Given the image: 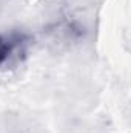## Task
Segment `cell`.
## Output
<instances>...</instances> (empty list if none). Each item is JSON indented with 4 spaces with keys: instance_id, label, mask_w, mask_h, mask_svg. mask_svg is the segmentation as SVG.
<instances>
[{
    "instance_id": "6da1fadb",
    "label": "cell",
    "mask_w": 131,
    "mask_h": 133,
    "mask_svg": "<svg viewBox=\"0 0 131 133\" xmlns=\"http://www.w3.org/2000/svg\"><path fill=\"white\" fill-rule=\"evenodd\" d=\"M25 46V36L17 33H0V70L6 65L17 53H22Z\"/></svg>"
}]
</instances>
